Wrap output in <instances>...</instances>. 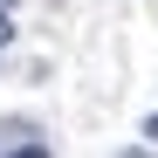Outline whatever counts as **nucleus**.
Returning a JSON list of instances; mask_svg holds the SVG:
<instances>
[{"instance_id": "obj_2", "label": "nucleus", "mask_w": 158, "mask_h": 158, "mask_svg": "<svg viewBox=\"0 0 158 158\" xmlns=\"http://www.w3.org/2000/svg\"><path fill=\"white\" fill-rule=\"evenodd\" d=\"M144 144H158V110H151V117H144Z\"/></svg>"}, {"instance_id": "obj_3", "label": "nucleus", "mask_w": 158, "mask_h": 158, "mask_svg": "<svg viewBox=\"0 0 158 158\" xmlns=\"http://www.w3.org/2000/svg\"><path fill=\"white\" fill-rule=\"evenodd\" d=\"M14 158H48V144H21V151H14Z\"/></svg>"}, {"instance_id": "obj_4", "label": "nucleus", "mask_w": 158, "mask_h": 158, "mask_svg": "<svg viewBox=\"0 0 158 158\" xmlns=\"http://www.w3.org/2000/svg\"><path fill=\"white\" fill-rule=\"evenodd\" d=\"M0 7H14V0H0Z\"/></svg>"}, {"instance_id": "obj_1", "label": "nucleus", "mask_w": 158, "mask_h": 158, "mask_svg": "<svg viewBox=\"0 0 158 158\" xmlns=\"http://www.w3.org/2000/svg\"><path fill=\"white\" fill-rule=\"evenodd\" d=\"M7 41H14V14L0 7V48H7Z\"/></svg>"}]
</instances>
